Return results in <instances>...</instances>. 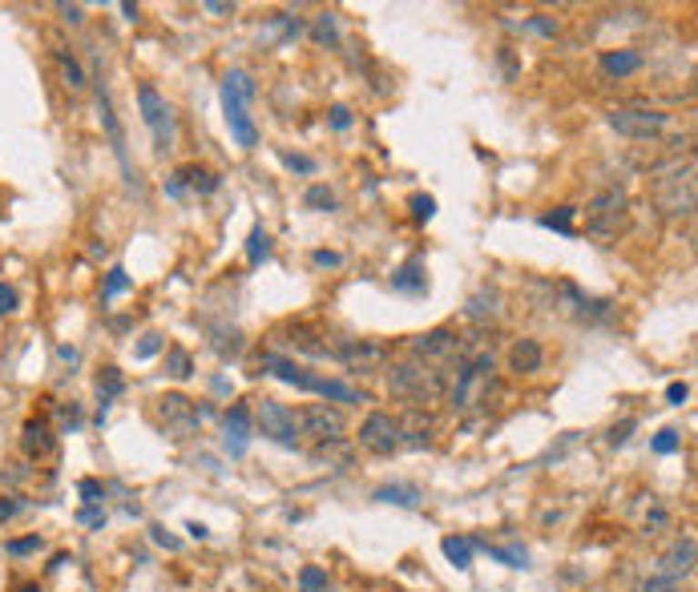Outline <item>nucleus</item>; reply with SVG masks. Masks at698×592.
<instances>
[{
	"label": "nucleus",
	"mask_w": 698,
	"mask_h": 592,
	"mask_svg": "<svg viewBox=\"0 0 698 592\" xmlns=\"http://www.w3.org/2000/svg\"><path fill=\"white\" fill-rule=\"evenodd\" d=\"M650 197H654V206H658L663 218H691L694 197H698L694 157H686V162L683 157H674V162L650 169Z\"/></svg>",
	"instance_id": "1"
},
{
	"label": "nucleus",
	"mask_w": 698,
	"mask_h": 592,
	"mask_svg": "<svg viewBox=\"0 0 698 592\" xmlns=\"http://www.w3.org/2000/svg\"><path fill=\"white\" fill-rule=\"evenodd\" d=\"M258 371H263V375H271V379L291 383V387H299V391H307V395H319V399H331V403H364V391H356L351 383H343V379H328V375H315V371H307L303 363L287 359V355H275V351L258 355Z\"/></svg>",
	"instance_id": "2"
},
{
	"label": "nucleus",
	"mask_w": 698,
	"mask_h": 592,
	"mask_svg": "<svg viewBox=\"0 0 698 592\" xmlns=\"http://www.w3.org/2000/svg\"><path fill=\"white\" fill-rule=\"evenodd\" d=\"M388 391H392L396 399L416 403V407H420V403H436L444 391H449V371L428 366L420 359H404L388 371Z\"/></svg>",
	"instance_id": "3"
},
{
	"label": "nucleus",
	"mask_w": 698,
	"mask_h": 592,
	"mask_svg": "<svg viewBox=\"0 0 698 592\" xmlns=\"http://www.w3.org/2000/svg\"><path fill=\"white\" fill-rule=\"evenodd\" d=\"M250 97H255V81H250L247 69H230L227 81H222V109H227V125L235 141L243 149L258 145V129L250 121Z\"/></svg>",
	"instance_id": "4"
},
{
	"label": "nucleus",
	"mask_w": 698,
	"mask_h": 592,
	"mask_svg": "<svg viewBox=\"0 0 698 592\" xmlns=\"http://www.w3.org/2000/svg\"><path fill=\"white\" fill-rule=\"evenodd\" d=\"M489 387H492V351H469L456 363V379L449 387L452 411H464L472 403H489Z\"/></svg>",
	"instance_id": "5"
},
{
	"label": "nucleus",
	"mask_w": 698,
	"mask_h": 592,
	"mask_svg": "<svg viewBox=\"0 0 698 592\" xmlns=\"http://www.w3.org/2000/svg\"><path fill=\"white\" fill-rule=\"evenodd\" d=\"M626 214H630L626 190L622 186H606V190H598L585 202V230L593 238H613L622 230V222H626Z\"/></svg>",
	"instance_id": "6"
},
{
	"label": "nucleus",
	"mask_w": 698,
	"mask_h": 592,
	"mask_svg": "<svg viewBox=\"0 0 698 592\" xmlns=\"http://www.w3.org/2000/svg\"><path fill=\"white\" fill-rule=\"evenodd\" d=\"M610 125L630 141H658L670 129V113L654 105H618L610 109Z\"/></svg>",
	"instance_id": "7"
},
{
	"label": "nucleus",
	"mask_w": 698,
	"mask_h": 592,
	"mask_svg": "<svg viewBox=\"0 0 698 592\" xmlns=\"http://www.w3.org/2000/svg\"><path fill=\"white\" fill-rule=\"evenodd\" d=\"M464 338L452 331V326H436V331H424L412 338V359H420L428 366H449V363H460L464 359Z\"/></svg>",
	"instance_id": "8"
},
{
	"label": "nucleus",
	"mask_w": 698,
	"mask_h": 592,
	"mask_svg": "<svg viewBox=\"0 0 698 592\" xmlns=\"http://www.w3.org/2000/svg\"><path fill=\"white\" fill-rule=\"evenodd\" d=\"M295 423H299V436H311L315 444H339L348 431L343 411L331 403H307L303 411H295Z\"/></svg>",
	"instance_id": "9"
},
{
	"label": "nucleus",
	"mask_w": 698,
	"mask_h": 592,
	"mask_svg": "<svg viewBox=\"0 0 698 592\" xmlns=\"http://www.w3.org/2000/svg\"><path fill=\"white\" fill-rule=\"evenodd\" d=\"M137 109H142L146 129L154 134V145L166 154V149L174 145V109H170V101H166L154 85H142V89H137Z\"/></svg>",
	"instance_id": "10"
},
{
	"label": "nucleus",
	"mask_w": 698,
	"mask_h": 592,
	"mask_svg": "<svg viewBox=\"0 0 698 592\" xmlns=\"http://www.w3.org/2000/svg\"><path fill=\"white\" fill-rule=\"evenodd\" d=\"M250 419H255L258 427H263V436L275 439V444H283V447H295V444H299V423H295V411L287 407V403H278V399H258L255 411H250Z\"/></svg>",
	"instance_id": "11"
},
{
	"label": "nucleus",
	"mask_w": 698,
	"mask_h": 592,
	"mask_svg": "<svg viewBox=\"0 0 698 592\" xmlns=\"http://www.w3.org/2000/svg\"><path fill=\"white\" fill-rule=\"evenodd\" d=\"M359 447H368L371 456H392L400 447V419L388 416V411H371L359 423Z\"/></svg>",
	"instance_id": "12"
},
{
	"label": "nucleus",
	"mask_w": 698,
	"mask_h": 592,
	"mask_svg": "<svg viewBox=\"0 0 698 592\" xmlns=\"http://www.w3.org/2000/svg\"><path fill=\"white\" fill-rule=\"evenodd\" d=\"M331 359L348 363L351 371H376V366L388 363V346L376 343V338H339L331 346Z\"/></svg>",
	"instance_id": "13"
},
{
	"label": "nucleus",
	"mask_w": 698,
	"mask_h": 592,
	"mask_svg": "<svg viewBox=\"0 0 698 592\" xmlns=\"http://www.w3.org/2000/svg\"><path fill=\"white\" fill-rule=\"evenodd\" d=\"M666 580H678V577H691L694 572V536H683V540L670 544V552L658 560Z\"/></svg>",
	"instance_id": "14"
},
{
	"label": "nucleus",
	"mask_w": 698,
	"mask_h": 592,
	"mask_svg": "<svg viewBox=\"0 0 698 592\" xmlns=\"http://www.w3.org/2000/svg\"><path fill=\"white\" fill-rule=\"evenodd\" d=\"M545 366V346L537 343V338H517L513 346H509V371L513 375H533Z\"/></svg>",
	"instance_id": "15"
},
{
	"label": "nucleus",
	"mask_w": 698,
	"mask_h": 592,
	"mask_svg": "<svg viewBox=\"0 0 698 592\" xmlns=\"http://www.w3.org/2000/svg\"><path fill=\"white\" fill-rule=\"evenodd\" d=\"M222 423H227V447L238 456V451L247 447V439H250V427H255V419H250V407H247V403H235Z\"/></svg>",
	"instance_id": "16"
},
{
	"label": "nucleus",
	"mask_w": 698,
	"mask_h": 592,
	"mask_svg": "<svg viewBox=\"0 0 698 592\" xmlns=\"http://www.w3.org/2000/svg\"><path fill=\"white\" fill-rule=\"evenodd\" d=\"M400 444H412V447H424L432 444V416L420 407H412L404 419H400Z\"/></svg>",
	"instance_id": "17"
},
{
	"label": "nucleus",
	"mask_w": 698,
	"mask_h": 592,
	"mask_svg": "<svg viewBox=\"0 0 698 592\" xmlns=\"http://www.w3.org/2000/svg\"><path fill=\"white\" fill-rule=\"evenodd\" d=\"M21 447H25V456H33V459H45V456H49V451L57 447V439H53L49 423H45V419H29V423H25Z\"/></svg>",
	"instance_id": "18"
},
{
	"label": "nucleus",
	"mask_w": 698,
	"mask_h": 592,
	"mask_svg": "<svg viewBox=\"0 0 698 592\" xmlns=\"http://www.w3.org/2000/svg\"><path fill=\"white\" fill-rule=\"evenodd\" d=\"M392 290H400V295H424V290H428L424 262L420 258H408L404 266L392 275Z\"/></svg>",
	"instance_id": "19"
},
{
	"label": "nucleus",
	"mask_w": 698,
	"mask_h": 592,
	"mask_svg": "<svg viewBox=\"0 0 698 592\" xmlns=\"http://www.w3.org/2000/svg\"><path fill=\"white\" fill-rule=\"evenodd\" d=\"M642 69V53L634 49H610V53H602V73L606 77H630V73H638Z\"/></svg>",
	"instance_id": "20"
},
{
	"label": "nucleus",
	"mask_w": 698,
	"mask_h": 592,
	"mask_svg": "<svg viewBox=\"0 0 698 592\" xmlns=\"http://www.w3.org/2000/svg\"><path fill=\"white\" fill-rule=\"evenodd\" d=\"M53 56H57V69H61V85L69 93H86V69H81V61L77 56H73L69 49H65V45H57V49H53Z\"/></svg>",
	"instance_id": "21"
},
{
	"label": "nucleus",
	"mask_w": 698,
	"mask_h": 592,
	"mask_svg": "<svg viewBox=\"0 0 698 592\" xmlns=\"http://www.w3.org/2000/svg\"><path fill=\"white\" fill-rule=\"evenodd\" d=\"M464 315H469L472 323L497 318V315H501V295H497V290H477V295L469 298V306H464Z\"/></svg>",
	"instance_id": "22"
},
{
	"label": "nucleus",
	"mask_w": 698,
	"mask_h": 592,
	"mask_svg": "<svg viewBox=\"0 0 698 592\" xmlns=\"http://www.w3.org/2000/svg\"><path fill=\"white\" fill-rule=\"evenodd\" d=\"M162 419H186V423H198L202 411L190 407V399H182V395H166L162 399Z\"/></svg>",
	"instance_id": "23"
},
{
	"label": "nucleus",
	"mask_w": 698,
	"mask_h": 592,
	"mask_svg": "<svg viewBox=\"0 0 698 592\" xmlns=\"http://www.w3.org/2000/svg\"><path fill=\"white\" fill-rule=\"evenodd\" d=\"M101 125H106L109 141H114L117 157H122V162H126V137H122V125H117V117H114V105H109V97H106V93H101Z\"/></svg>",
	"instance_id": "24"
},
{
	"label": "nucleus",
	"mask_w": 698,
	"mask_h": 592,
	"mask_svg": "<svg viewBox=\"0 0 698 592\" xmlns=\"http://www.w3.org/2000/svg\"><path fill=\"white\" fill-rule=\"evenodd\" d=\"M122 387H126L122 371H117V366H106V371H101V379H97V399H101V411H106V403L114 399V395H122Z\"/></svg>",
	"instance_id": "25"
},
{
	"label": "nucleus",
	"mask_w": 698,
	"mask_h": 592,
	"mask_svg": "<svg viewBox=\"0 0 698 592\" xmlns=\"http://www.w3.org/2000/svg\"><path fill=\"white\" fill-rule=\"evenodd\" d=\"M440 548H444V557H449L456 568H469V564H472V540H464V536H449Z\"/></svg>",
	"instance_id": "26"
},
{
	"label": "nucleus",
	"mask_w": 698,
	"mask_h": 592,
	"mask_svg": "<svg viewBox=\"0 0 698 592\" xmlns=\"http://www.w3.org/2000/svg\"><path fill=\"white\" fill-rule=\"evenodd\" d=\"M267 254H271V234H267L263 226H255V230H250V238H247V262H250V266H258Z\"/></svg>",
	"instance_id": "27"
},
{
	"label": "nucleus",
	"mask_w": 698,
	"mask_h": 592,
	"mask_svg": "<svg viewBox=\"0 0 698 592\" xmlns=\"http://www.w3.org/2000/svg\"><path fill=\"white\" fill-rule=\"evenodd\" d=\"M376 500L400 504V507H416V504H420V492H416V487H379Z\"/></svg>",
	"instance_id": "28"
},
{
	"label": "nucleus",
	"mask_w": 698,
	"mask_h": 592,
	"mask_svg": "<svg viewBox=\"0 0 698 592\" xmlns=\"http://www.w3.org/2000/svg\"><path fill=\"white\" fill-rule=\"evenodd\" d=\"M303 206H311V210H319V214H331L339 202H335V194L328 186H311V190L303 194Z\"/></svg>",
	"instance_id": "29"
},
{
	"label": "nucleus",
	"mask_w": 698,
	"mask_h": 592,
	"mask_svg": "<svg viewBox=\"0 0 698 592\" xmlns=\"http://www.w3.org/2000/svg\"><path fill=\"white\" fill-rule=\"evenodd\" d=\"M299 592H328V572L319 564H307L299 572Z\"/></svg>",
	"instance_id": "30"
},
{
	"label": "nucleus",
	"mask_w": 698,
	"mask_h": 592,
	"mask_svg": "<svg viewBox=\"0 0 698 592\" xmlns=\"http://www.w3.org/2000/svg\"><path fill=\"white\" fill-rule=\"evenodd\" d=\"M311 36H315L319 45H339V25H335V16H331V13H319V21H315Z\"/></svg>",
	"instance_id": "31"
},
{
	"label": "nucleus",
	"mask_w": 698,
	"mask_h": 592,
	"mask_svg": "<svg viewBox=\"0 0 698 592\" xmlns=\"http://www.w3.org/2000/svg\"><path fill=\"white\" fill-rule=\"evenodd\" d=\"M166 371H170L174 379H186V375H190V355H186L182 346H170V351H166Z\"/></svg>",
	"instance_id": "32"
},
{
	"label": "nucleus",
	"mask_w": 698,
	"mask_h": 592,
	"mask_svg": "<svg viewBox=\"0 0 698 592\" xmlns=\"http://www.w3.org/2000/svg\"><path fill=\"white\" fill-rule=\"evenodd\" d=\"M573 214L570 206H561V210H553V214H541V226H549V230H561V234H573Z\"/></svg>",
	"instance_id": "33"
},
{
	"label": "nucleus",
	"mask_w": 698,
	"mask_h": 592,
	"mask_svg": "<svg viewBox=\"0 0 698 592\" xmlns=\"http://www.w3.org/2000/svg\"><path fill=\"white\" fill-rule=\"evenodd\" d=\"M489 557H497L501 564H509V568H525V548H497V544H485Z\"/></svg>",
	"instance_id": "34"
},
{
	"label": "nucleus",
	"mask_w": 698,
	"mask_h": 592,
	"mask_svg": "<svg viewBox=\"0 0 698 592\" xmlns=\"http://www.w3.org/2000/svg\"><path fill=\"white\" fill-rule=\"evenodd\" d=\"M126 286H129L126 270H122V266H114V270H109V278H106V286H101V298H117Z\"/></svg>",
	"instance_id": "35"
},
{
	"label": "nucleus",
	"mask_w": 698,
	"mask_h": 592,
	"mask_svg": "<svg viewBox=\"0 0 698 592\" xmlns=\"http://www.w3.org/2000/svg\"><path fill=\"white\" fill-rule=\"evenodd\" d=\"M41 548V536H25V540H8L5 552H13V557H25V552H36Z\"/></svg>",
	"instance_id": "36"
},
{
	"label": "nucleus",
	"mask_w": 698,
	"mask_h": 592,
	"mask_svg": "<svg viewBox=\"0 0 698 592\" xmlns=\"http://www.w3.org/2000/svg\"><path fill=\"white\" fill-rule=\"evenodd\" d=\"M283 166L295 169V174H315V162L311 157H303V154H283Z\"/></svg>",
	"instance_id": "37"
},
{
	"label": "nucleus",
	"mask_w": 698,
	"mask_h": 592,
	"mask_svg": "<svg viewBox=\"0 0 698 592\" xmlns=\"http://www.w3.org/2000/svg\"><path fill=\"white\" fill-rule=\"evenodd\" d=\"M432 210H436V202H432V197H428V194H416V197H412V214H416V218H420V222H428V218H432Z\"/></svg>",
	"instance_id": "38"
},
{
	"label": "nucleus",
	"mask_w": 698,
	"mask_h": 592,
	"mask_svg": "<svg viewBox=\"0 0 698 592\" xmlns=\"http://www.w3.org/2000/svg\"><path fill=\"white\" fill-rule=\"evenodd\" d=\"M678 447V431H658V439H654V451H658V456H670V451H674Z\"/></svg>",
	"instance_id": "39"
},
{
	"label": "nucleus",
	"mask_w": 698,
	"mask_h": 592,
	"mask_svg": "<svg viewBox=\"0 0 698 592\" xmlns=\"http://www.w3.org/2000/svg\"><path fill=\"white\" fill-rule=\"evenodd\" d=\"M157 351H162V335H146L142 338V343H137V359H150V355H157Z\"/></svg>",
	"instance_id": "40"
},
{
	"label": "nucleus",
	"mask_w": 698,
	"mask_h": 592,
	"mask_svg": "<svg viewBox=\"0 0 698 592\" xmlns=\"http://www.w3.org/2000/svg\"><path fill=\"white\" fill-rule=\"evenodd\" d=\"M21 496H5V500H0V520H13L16 512H21Z\"/></svg>",
	"instance_id": "41"
},
{
	"label": "nucleus",
	"mask_w": 698,
	"mask_h": 592,
	"mask_svg": "<svg viewBox=\"0 0 698 592\" xmlns=\"http://www.w3.org/2000/svg\"><path fill=\"white\" fill-rule=\"evenodd\" d=\"M13 310H16V290L0 282V315H13Z\"/></svg>",
	"instance_id": "42"
},
{
	"label": "nucleus",
	"mask_w": 698,
	"mask_h": 592,
	"mask_svg": "<svg viewBox=\"0 0 698 592\" xmlns=\"http://www.w3.org/2000/svg\"><path fill=\"white\" fill-rule=\"evenodd\" d=\"M642 592H678L674 580H666V577H650L646 585H642Z\"/></svg>",
	"instance_id": "43"
},
{
	"label": "nucleus",
	"mask_w": 698,
	"mask_h": 592,
	"mask_svg": "<svg viewBox=\"0 0 698 592\" xmlns=\"http://www.w3.org/2000/svg\"><path fill=\"white\" fill-rule=\"evenodd\" d=\"M529 28H537L541 36H553V33H557V21H549V16L537 13V16H529Z\"/></svg>",
	"instance_id": "44"
},
{
	"label": "nucleus",
	"mask_w": 698,
	"mask_h": 592,
	"mask_svg": "<svg viewBox=\"0 0 698 592\" xmlns=\"http://www.w3.org/2000/svg\"><path fill=\"white\" fill-rule=\"evenodd\" d=\"M311 262H315V266H339L343 254H335V250H315V254H311Z\"/></svg>",
	"instance_id": "45"
},
{
	"label": "nucleus",
	"mask_w": 698,
	"mask_h": 592,
	"mask_svg": "<svg viewBox=\"0 0 698 592\" xmlns=\"http://www.w3.org/2000/svg\"><path fill=\"white\" fill-rule=\"evenodd\" d=\"M630 431H634V419H626L622 427H613V431H610V444H613V447H618V444H626V439H630Z\"/></svg>",
	"instance_id": "46"
},
{
	"label": "nucleus",
	"mask_w": 698,
	"mask_h": 592,
	"mask_svg": "<svg viewBox=\"0 0 698 592\" xmlns=\"http://www.w3.org/2000/svg\"><path fill=\"white\" fill-rule=\"evenodd\" d=\"M686 395H691V387H686V383H670L666 399H670V403H678V407H683V403H686Z\"/></svg>",
	"instance_id": "47"
},
{
	"label": "nucleus",
	"mask_w": 698,
	"mask_h": 592,
	"mask_svg": "<svg viewBox=\"0 0 698 592\" xmlns=\"http://www.w3.org/2000/svg\"><path fill=\"white\" fill-rule=\"evenodd\" d=\"M331 125H335V129H348V125H351V113L343 109V105H335V109H331Z\"/></svg>",
	"instance_id": "48"
},
{
	"label": "nucleus",
	"mask_w": 698,
	"mask_h": 592,
	"mask_svg": "<svg viewBox=\"0 0 698 592\" xmlns=\"http://www.w3.org/2000/svg\"><path fill=\"white\" fill-rule=\"evenodd\" d=\"M57 13H61L69 25H81V5H57Z\"/></svg>",
	"instance_id": "49"
},
{
	"label": "nucleus",
	"mask_w": 698,
	"mask_h": 592,
	"mask_svg": "<svg viewBox=\"0 0 698 592\" xmlns=\"http://www.w3.org/2000/svg\"><path fill=\"white\" fill-rule=\"evenodd\" d=\"M663 524H666V512H663V507H654V512L646 516V532H658Z\"/></svg>",
	"instance_id": "50"
},
{
	"label": "nucleus",
	"mask_w": 698,
	"mask_h": 592,
	"mask_svg": "<svg viewBox=\"0 0 698 592\" xmlns=\"http://www.w3.org/2000/svg\"><path fill=\"white\" fill-rule=\"evenodd\" d=\"M81 496H86L89 504H101V500H97V496H101V487L93 484V479H86V484H81Z\"/></svg>",
	"instance_id": "51"
},
{
	"label": "nucleus",
	"mask_w": 698,
	"mask_h": 592,
	"mask_svg": "<svg viewBox=\"0 0 698 592\" xmlns=\"http://www.w3.org/2000/svg\"><path fill=\"white\" fill-rule=\"evenodd\" d=\"M154 540H157V544H166V548H178V540H174V536H166L162 528H154Z\"/></svg>",
	"instance_id": "52"
}]
</instances>
